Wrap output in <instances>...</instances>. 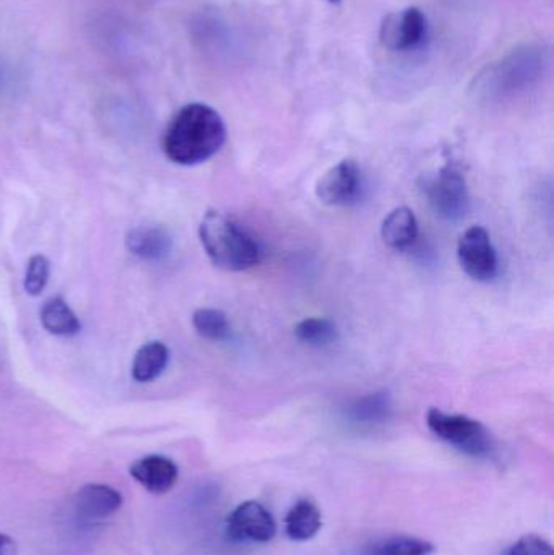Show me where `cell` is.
I'll list each match as a JSON object with an SVG mask.
<instances>
[{
  "instance_id": "obj_19",
  "label": "cell",
  "mask_w": 554,
  "mask_h": 555,
  "mask_svg": "<svg viewBox=\"0 0 554 555\" xmlns=\"http://www.w3.org/2000/svg\"><path fill=\"white\" fill-rule=\"evenodd\" d=\"M295 336L302 345L324 348L338 339V330L332 320L322 317H311L296 323Z\"/></svg>"
},
{
  "instance_id": "obj_10",
  "label": "cell",
  "mask_w": 554,
  "mask_h": 555,
  "mask_svg": "<svg viewBox=\"0 0 554 555\" xmlns=\"http://www.w3.org/2000/svg\"><path fill=\"white\" fill-rule=\"evenodd\" d=\"M130 476L150 494L163 495L175 488L179 469L168 456L149 455L130 466Z\"/></svg>"
},
{
  "instance_id": "obj_21",
  "label": "cell",
  "mask_w": 554,
  "mask_h": 555,
  "mask_svg": "<svg viewBox=\"0 0 554 555\" xmlns=\"http://www.w3.org/2000/svg\"><path fill=\"white\" fill-rule=\"evenodd\" d=\"M49 276H51L49 260L44 256H33L26 266L25 283H23L26 293L29 296H39L48 286Z\"/></svg>"
},
{
  "instance_id": "obj_24",
  "label": "cell",
  "mask_w": 554,
  "mask_h": 555,
  "mask_svg": "<svg viewBox=\"0 0 554 555\" xmlns=\"http://www.w3.org/2000/svg\"><path fill=\"white\" fill-rule=\"evenodd\" d=\"M327 2H331V3H340L342 0H327Z\"/></svg>"
},
{
  "instance_id": "obj_7",
  "label": "cell",
  "mask_w": 554,
  "mask_h": 555,
  "mask_svg": "<svg viewBox=\"0 0 554 555\" xmlns=\"http://www.w3.org/2000/svg\"><path fill=\"white\" fill-rule=\"evenodd\" d=\"M227 534L236 543H270L276 534V521L259 502H243L228 515Z\"/></svg>"
},
{
  "instance_id": "obj_18",
  "label": "cell",
  "mask_w": 554,
  "mask_h": 555,
  "mask_svg": "<svg viewBox=\"0 0 554 555\" xmlns=\"http://www.w3.org/2000/svg\"><path fill=\"white\" fill-rule=\"evenodd\" d=\"M436 553L431 541L416 537H389L368 544L361 555H433Z\"/></svg>"
},
{
  "instance_id": "obj_1",
  "label": "cell",
  "mask_w": 554,
  "mask_h": 555,
  "mask_svg": "<svg viewBox=\"0 0 554 555\" xmlns=\"http://www.w3.org/2000/svg\"><path fill=\"white\" fill-rule=\"evenodd\" d=\"M227 142V126L217 109L204 103L182 107L163 137V152L169 162L195 166L214 158Z\"/></svg>"
},
{
  "instance_id": "obj_4",
  "label": "cell",
  "mask_w": 554,
  "mask_h": 555,
  "mask_svg": "<svg viewBox=\"0 0 554 555\" xmlns=\"http://www.w3.org/2000/svg\"><path fill=\"white\" fill-rule=\"evenodd\" d=\"M549 67V52L540 46H527L506 55L488 68L484 77L485 90L493 94L519 93L540 80Z\"/></svg>"
},
{
  "instance_id": "obj_11",
  "label": "cell",
  "mask_w": 554,
  "mask_h": 555,
  "mask_svg": "<svg viewBox=\"0 0 554 555\" xmlns=\"http://www.w3.org/2000/svg\"><path fill=\"white\" fill-rule=\"evenodd\" d=\"M119 491L106 485H88L75 494L74 507L81 520H104L123 507Z\"/></svg>"
},
{
  "instance_id": "obj_20",
  "label": "cell",
  "mask_w": 554,
  "mask_h": 555,
  "mask_svg": "<svg viewBox=\"0 0 554 555\" xmlns=\"http://www.w3.org/2000/svg\"><path fill=\"white\" fill-rule=\"evenodd\" d=\"M192 325H194L195 332L208 341H224L231 335V325L228 322L227 313L218 309H210V307L195 310L192 315Z\"/></svg>"
},
{
  "instance_id": "obj_8",
  "label": "cell",
  "mask_w": 554,
  "mask_h": 555,
  "mask_svg": "<svg viewBox=\"0 0 554 555\" xmlns=\"http://www.w3.org/2000/svg\"><path fill=\"white\" fill-rule=\"evenodd\" d=\"M363 191L360 168L351 159L328 169L315 185V195L327 207H350L357 204Z\"/></svg>"
},
{
  "instance_id": "obj_25",
  "label": "cell",
  "mask_w": 554,
  "mask_h": 555,
  "mask_svg": "<svg viewBox=\"0 0 554 555\" xmlns=\"http://www.w3.org/2000/svg\"><path fill=\"white\" fill-rule=\"evenodd\" d=\"M0 83H2V72H0Z\"/></svg>"
},
{
  "instance_id": "obj_22",
  "label": "cell",
  "mask_w": 554,
  "mask_h": 555,
  "mask_svg": "<svg viewBox=\"0 0 554 555\" xmlns=\"http://www.w3.org/2000/svg\"><path fill=\"white\" fill-rule=\"evenodd\" d=\"M506 555H554L553 546L539 534H526L506 551Z\"/></svg>"
},
{
  "instance_id": "obj_3",
  "label": "cell",
  "mask_w": 554,
  "mask_h": 555,
  "mask_svg": "<svg viewBox=\"0 0 554 555\" xmlns=\"http://www.w3.org/2000/svg\"><path fill=\"white\" fill-rule=\"evenodd\" d=\"M426 424L438 439L465 455L474 459H493L497 455V440L488 427L474 417L431 408L426 414Z\"/></svg>"
},
{
  "instance_id": "obj_13",
  "label": "cell",
  "mask_w": 554,
  "mask_h": 555,
  "mask_svg": "<svg viewBox=\"0 0 554 555\" xmlns=\"http://www.w3.org/2000/svg\"><path fill=\"white\" fill-rule=\"evenodd\" d=\"M392 397L387 391H374L355 398L344 408V417L357 427H376L392 416Z\"/></svg>"
},
{
  "instance_id": "obj_23",
  "label": "cell",
  "mask_w": 554,
  "mask_h": 555,
  "mask_svg": "<svg viewBox=\"0 0 554 555\" xmlns=\"http://www.w3.org/2000/svg\"><path fill=\"white\" fill-rule=\"evenodd\" d=\"M0 555H16V543L9 534L0 533Z\"/></svg>"
},
{
  "instance_id": "obj_6",
  "label": "cell",
  "mask_w": 554,
  "mask_h": 555,
  "mask_svg": "<svg viewBox=\"0 0 554 555\" xmlns=\"http://www.w3.org/2000/svg\"><path fill=\"white\" fill-rule=\"evenodd\" d=\"M459 263L462 270L467 273L472 280L488 283L494 280L500 269L497 249L491 243L490 233L485 228H468L458 246Z\"/></svg>"
},
{
  "instance_id": "obj_15",
  "label": "cell",
  "mask_w": 554,
  "mask_h": 555,
  "mask_svg": "<svg viewBox=\"0 0 554 555\" xmlns=\"http://www.w3.org/2000/svg\"><path fill=\"white\" fill-rule=\"evenodd\" d=\"M322 530V512L309 499L296 502L285 518L286 537L296 543H306Z\"/></svg>"
},
{
  "instance_id": "obj_12",
  "label": "cell",
  "mask_w": 554,
  "mask_h": 555,
  "mask_svg": "<svg viewBox=\"0 0 554 555\" xmlns=\"http://www.w3.org/2000/svg\"><path fill=\"white\" fill-rule=\"evenodd\" d=\"M126 247L137 259L162 262L172 250V237L162 227H139L129 231Z\"/></svg>"
},
{
  "instance_id": "obj_16",
  "label": "cell",
  "mask_w": 554,
  "mask_h": 555,
  "mask_svg": "<svg viewBox=\"0 0 554 555\" xmlns=\"http://www.w3.org/2000/svg\"><path fill=\"white\" fill-rule=\"evenodd\" d=\"M169 349L165 343L150 341L137 351L132 362L133 380L140 384L155 380L165 372L169 362Z\"/></svg>"
},
{
  "instance_id": "obj_9",
  "label": "cell",
  "mask_w": 554,
  "mask_h": 555,
  "mask_svg": "<svg viewBox=\"0 0 554 555\" xmlns=\"http://www.w3.org/2000/svg\"><path fill=\"white\" fill-rule=\"evenodd\" d=\"M381 38L394 51H415L428 38V18L418 7H410L403 12L387 16Z\"/></svg>"
},
{
  "instance_id": "obj_14",
  "label": "cell",
  "mask_w": 554,
  "mask_h": 555,
  "mask_svg": "<svg viewBox=\"0 0 554 555\" xmlns=\"http://www.w3.org/2000/svg\"><path fill=\"white\" fill-rule=\"evenodd\" d=\"M418 220L409 207H399L387 215L381 227V236L390 249H410L418 240Z\"/></svg>"
},
{
  "instance_id": "obj_2",
  "label": "cell",
  "mask_w": 554,
  "mask_h": 555,
  "mask_svg": "<svg viewBox=\"0 0 554 555\" xmlns=\"http://www.w3.org/2000/svg\"><path fill=\"white\" fill-rule=\"evenodd\" d=\"M198 237L211 263L227 272H246L262 260L259 241L240 221L221 211L204 215Z\"/></svg>"
},
{
  "instance_id": "obj_5",
  "label": "cell",
  "mask_w": 554,
  "mask_h": 555,
  "mask_svg": "<svg viewBox=\"0 0 554 555\" xmlns=\"http://www.w3.org/2000/svg\"><path fill=\"white\" fill-rule=\"evenodd\" d=\"M429 207L442 220L458 223L467 215L471 208L467 179L459 166H442L435 176H429L423 188Z\"/></svg>"
},
{
  "instance_id": "obj_17",
  "label": "cell",
  "mask_w": 554,
  "mask_h": 555,
  "mask_svg": "<svg viewBox=\"0 0 554 555\" xmlns=\"http://www.w3.org/2000/svg\"><path fill=\"white\" fill-rule=\"evenodd\" d=\"M41 323L49 333L57 336H74L81 328L80 320L62 297H52L44 302Z\"/></svg>"
}]
</instances>
